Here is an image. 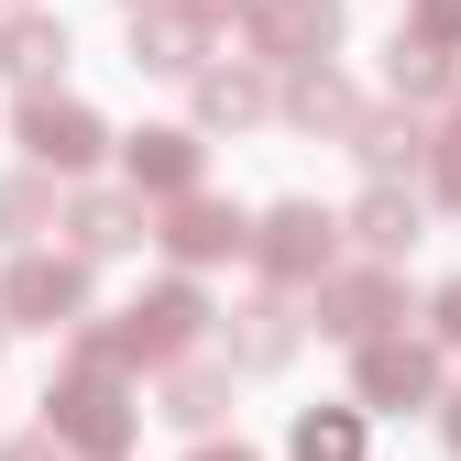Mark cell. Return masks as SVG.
Segmentation results:
<instances>
[{
  "instance_id": "8fae6325",
  "label": "cell",
  "mask_w": 461,
  "mask_h": 461,
  "mask_svg": "<svg viewBox=\"0 0 461 461\" xmlns=\"http://www.w3.org/2000/svg\"><path fill=\"white\" fill-rule=\"evenodd\" d=\"M132 187L187 198V187H198V143H187V132H132Z\"/></svg>"
},
{
  "instance_id": "ac0fdd59",
  "label": "cell",
  "mask_w": 461,
  "mask_h": 461,
  "mask_svg": "<svg viewBox=\"0 0 461 461\" xmlns=\"http://www.w3.org/2000/svg\"><path fill=\"white\" fill-rule=\"evenodd\" d=\"M198 110H209V122H264V77L253 67H209L198 77Z\"/></svg>"
},
{
  "instance_id": "5bb4252c",
  "label": "cell",
  "mask_w": 461,
  "mask_h": 461,
  "mask_svg": "<svg viewBox=\"0 0 461 461\" xmlns=\"http://www.w3.org/2000/svg\"><path fill=\"white\" fill-rule=\"evenodd\" d=\"M285 110H297L308 132H352V122H363V110H352V88H340L330 67H297V77H285Z\"/></svg>"
},
{
  "instance_id": "484cf974",
  "label": "cell",
  "mask_w": 461,
  "mask_h": 461,
  "mask_svg": "<svg viewBox=\"0 0 461 461\" xmlns=\"http://www.w3.org/2000/svg\"><path fill=\"white\" fill-rule=\"evenodd\" d=\"M12 461H55V429H44V439H23V450H12Z\"/></svg>"
},
{
  "instance_id": "5b68a950",
  "label": "cell",
  "mask_w": 461,
  "mask_h": 461,
  "mask_svg": "<svg viewBox=\"0 0 461 461\" xmlns=\"http://www.w3.org/2000/svg\"><path fill=\"white\" fill-rule=\"evenodd\" d=\"M330 253H340V220H319L308 198L264 220V275H275V285H308V275H330Z\"/></svg>"
},
{
  "instance_id": "52a82bcc",
  "label": "cell",
  "mask_w": 461,
  "mask_h": 461,
  "mask_svg": "<svg viewBox=\"0 0 461 461\" xmlns=\"http://www.w3.org/2000/svg\"><path fill=\"white\" fill-rule=\"evenodd\" d=\"M395 308H407L395 275H330V285H319V330H340V340H384Z\"/></svg>"
},
{
  "instance_id": "e0dca14e",
  "label": "cell",
  "mask_w": 461,
  "mask_h": 461,
  "mask_svg": "<svg viewBox=\"0 0 461 461\" xmlns=\"http://www.w3.org/2000/svg\"><path fill=\"white\" fill-rule=\"evenodd\" d=\"M297 461H363V418L352 407H308L297 418Z\"/></svg>"
},
{
  "instance_id": "44dd1931",
  "label": "cell",
  "mask_w": 461,
  "mask_h": 461,
  "mask_svg": "<svg viewBox=\"0 0 461 461\" xmlns=\"http://www.w3.org/2000/svg\"><path fill=\"white\" fill-rule=\"evenodd\" d=\"M165 418H176V429H209V418H220V374H209V363H187L176 384H165Z\"/></svg>"
},
{
  "instance_id": "7c38bea8",
  "label": "cell",
  "mask_w": 461,
  "mask_h": 461,
  "mask_svg": "<svg viewBox=\"0 0 461 461\" xmlns=\"http://www.w3.org/2000/svg\"><path fill=\"white\" fill-rule=\"evenodd\" d=\"M352 154L374 165V176H395V165H429V132L407 122V110H363V122H352Z\"/></svg>"
},
{
  "instance_id": "6da1fadb",
  "label": "cell",
  "mask_w": 461,
  "mask_h": 461,
  "mask_svg": "<svg viewBox=\"0 0 461 461\" xmlns=\"http://www.w3.org/2000/svg\"><path fill=\"white\" fill-rule=\"evenodd\" d=\"M44 429L67 439V450H88V461H122V450H132V395L110 384L99 352H77V374L44 395Z\"/></svg>"
},
{
  "instance_id": "4fadbf2b",
  "label": "cell",
  "mask_w": 461,
  "mask_h": 461,
  "mask_svg": "<svg viewBox=\"0 0 461 461\" xmlns=\"http://www.w3.org/2000/svg\"><path fill=\"white\" fill-rule=\"evenodd\" d=\"M132 67L187 77V67H198V12H143V23H132Z\"/></svg>"
},
{
  "instance_id": "9c48e42d",
  "label": "cell",
  "mask_w": 461,
  "mask_h": 461,
  "mask_svg": "<svg viewBox=\"0 0 461 461\" xmlns=\"http://www.w3.org/2000/svg\"><path fill=\"white\" fill-rule=\"evenodd\" d=\"M23 143H33V165H67V176H77V165L99 154V122H88L77 99H33L23 110Z\"/></svg>"
},
{
  "instance_id": "ba28073f",
  "label": "cell",
  "mask_w": 461,
  "mask_h": 461,
  "mask_svg": "<svg viewBox=\"0 0 461 461\" xmlns=\"http://www.w3.org/2000/svg\"><path fill=\"white\" fill-rule=\"evenodd\" d=\"M242 242H253V230L230 220L220 198H198V187L176 198V220H165V253H176V264H220V253H242Z\"/></svg>"
},
{
  "instance_id": "d4e9b609",
  "label": "cell",
  "mask_w": 461,
  "mask_h": 461,
  "mask_svg": "<svg viewBox=\"0 0 461 461\" xmlns=\"http://www.w3.org/2000/svg\"><path fill=\"white\" fill-rule=\"evenodd\" d=\"M439 340H461V285H439Z\"/></svg>"
},
{
  "instance_id": "f1b7e54d",
  "label": "cell",
  "mask_w": 461,
  "mask_h": 461,
  "mask_svg": "<svg viewBox=\"0 0 461 461\" xmlns=\"http://www.w3.org/2000/svg\"><path fill=\"white\" fill-rule=\"evenodd\" d=\"M450 450H461V395H450Z\"/></svg>"
},
{
  "instance_id": "603a6c76",
  "label": "cell",
  "mask_w": 461,
  "mask_h": 461,
  "mask_svg": "<svg viewBox=\"0 0 461 461\" xmlns=\"http://www.w3.org/2000/svg\"><path fill=\"white\" fill-rule=\"evenodd\" d=\"M429 176H439V198L461 209V122H450V132H429Z\"/></svg>"
},
{
  "instance_id": "83f0119b",
  "label": "cell",
  "mask_w": 461,
  "mask_h": 461,
  "mask_svg": "<svg viewBox=\"0 0 461 461\" xmlns=\"http://www.w3.org/2000/svg\"><path fill=\"white\" fill-rule=\"evenodd\" d=\"M198 461H253V450H198Z\"/></svg>"
},
{
  "instance_id": "ffe728a7",
  "label": "cell",
  "mask_w": 461,
  "mask_h": 461,
  "mask_svg": "<svg viewBox=\"0 0 461 461\" xmlns=\"http://www.w3.org/2000/svg\"><path fill=\"white\" fill-rule=\"evenodd\" d=\"M77 242H88V253L143 242V209H132V198H77Z\"/></svg>"
},
{
  "instance_id": "d6986e66",
  "label": "cell",
  "mask_w": 461,
  "mask_h": 461,
  "mask_svg": "<svg viewBox=\"0 0 461 461\" xmlns=\"http://www.w3.org/2000/svg\"><path fill=\"white\" fill-rule=\"evenodd\" d=\"M285 352H297V308H285V297H253L242 308V363H285Z\"/></svg>"
},
{
  "instance_id": "f546056e",
  "label": "cell",
  "mask_w": 461,
  "mask_h": 461,
  "mask_svg": "<svg viewBox=\"0 0 461 461\" xmlns=\"http://www.w3.org/2000/svg\"><path fill=\"white\" fill-rule=\"evenodd\" d=\"M0 340H12V330H0Z\"/></svg>"
},
{
  "instance_id": "7a4b0ae2",
  "label": "cell",
  "mask_w": 461,
  "mask_h": 461,
  "mask_svg": "<svg viewBox=\"0 0 461 461\" xmlns=\"http://www.w3.org/2000/svg\"><path fill=\"white\" fill-rule=\"evenodd\" d=\"M198 330H209V297H198V285H154L143 308H122L110 330H88L77 352H99V363H176Z\"/></svg>"
},
{
  "instance_id": "cb8c5ba5",
  "label": "cell",
  "mask_w": 461,
  "mask_h": 461,
  "mask_svg": "<svg viewBox=\"0 0 461 461\" xmlns=\"http://www.w3.org/2000/svg\"><path fill=\"white\" fill-rule=\"evenodd\" d=\"M418 33H439V44H450V33H461V0H418Z\"/></svg>"
},
{
  "instance_id": "8992f818",
  "label": "cell",
  "mask_w": 461,
  "mask_h": 461,
  "mask_svg": "<svg viewBox=\"0 0 461 461\" xmlns=\"http://www.w3.org/2000/svg\"><path fill=\"white\" fill-rule=\"evenodd\" d=\"M363 395L374 407H429L439 395V352L429 340H363Z\"/></svg>"
},
{
  "instance_id": "9a60e30c",
  "label": "cell",
  "mask_w": 461,
  "mask_h": 461,
  "mask_svg": "<svg viewBox=\"0 0 461 461\" xmlns=\"http://www.w3.org/2000/svg\"><path fill=\"white\" fill-rule=\"evenodd\" d=\"M0 67H12L23 88H44L55 67H67V23H12L0 33Z\"/></svg>"
},
{
  "instance_id": "4316f807",
  "label": "cell",
  "mask_w": 461,
  "mask_h": 461,
  "mask_svg": "<svg viewBox=\"0 0 461 461\" xmlns=\"http://www.w3.org/2000/svg\"><path fill=\"white\" fill-rule=\"evenodd\" d=\"M176 12H198V23H209V12H242V0H176Z\"/></svg>"
},
{
  "instance_id": "277c9868",
  "label": "cell",
  "mask_w": 461,
  "mask_h": 461,
  "mask_svg": "<svg viewBox=\"0 0 461 461\" xmlns=\"http://www.w3.org/2000/svg\"><path fill=\"white\" fill-rule=\"evenodd\" d=\"M253 44L275 67H319L340 44V0H253Z\"/></svg>"
},
{
  "instance_id": "3957f363",
  "label": "cell",
  "mask_w": 461,
  "mask_h": 461,
  "mask_svg": "<svg viewBox=\"0 0 461 461\" xmlns=\"http://www.w3.org/2000/svg\"><path fill=\"white\" fill-rule=\"evenodd\" d=\"M0 308L33 319V330L77 319V308H88V264H77V253H23V264H12V285H0Z\"/></svg>"
},
{
  "instance_id": "7402d4cb",
  "label": "cell",
  "mask_w": 461,
  "mask_h": 461,
  "mask_svg": "<svg viewBox=\"0 0 461 461\" xmlns=\"http://www.w3.org/2000/svg\"><path fill=\"white\" fill-rule=\"evenodd\" d=\"M33 230H44V187L12 176V187H0V242H33Z\"/></svg>"
},
{
  "instance_id": "30bf717a",
  "label": "cell",
  "mask_w": 461,
  "mask_h": 461,
  "mask_svg": "<svg viewBox=\"0 0 461 461\" xmlns=\"http://www.w3.org/2000/svg\"><path fill=\"white\" fill-rule=\"evenodd\" d=\"M352 242H363L374 264H395V253H407V242H418V198H407V187H395V176H374V198L352 209Z\"/></svg>"
},
{
  "instance_id": "2e32d148",
  "label": "cell",
  "mask_w": 461,
  "mask_h": 461,
  "mask_svg": "<svg viewBox=\"0 0 461 461\" xmlns=\"http://www.w3.org/2000/svg\"><path fill=\"white\" fill-rule=\"evenodd\" d=\"M450 88V44L439 33H395V99H439Z\"/></svg>"
}]
</instances>
